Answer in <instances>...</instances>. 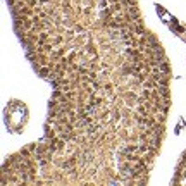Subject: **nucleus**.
Instances as JSON below:
<instances>
[{"label": "nucleus", "instance_id": "7ed1b4c3", "mask_svg": "<svg viewBox=\"0 0 186 186\" xmlns=\"http://www.w3.org/2000/svg\"><path fill=\"white\" fill-rule=\"evenodd\" d=\"M172 184H186V150L181 155L179 162H177L176 169H174Z\"/></svg>", "mask_w": 186, "mask_h": 186}, {"label": "nucleus", "instance_id": "f257e3e1", "mask_svg": "<svg viewBox=\"0 0 186 186\" xmlns=\"http://www.w3.org/2000/svg\"><path fill=\"white\" fill-rule=\"evenodd\" d=\"M50 85L42 138L9 155L0 184H147L171 110L172 71L138 0H5Z\"/></svg>", "mask_w": 186, "mask_h": 186}, {"label": "nucleus", "instance_id": "f03ea898", "mask_svg": "<svg viewBox=\"0 0 186 186\" xmlns=\"http://www.w3.org/2000/svg\"><path fill=\"white\" fill-rule=\"evenodd\" d=\"M5 117V126L10 133H22L30 121V112L24 102L21 100H10L4 110Z\"/></svg>", "mask_w": 186, "mask_h": 186}]
</instances>
